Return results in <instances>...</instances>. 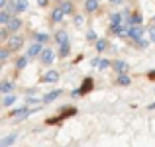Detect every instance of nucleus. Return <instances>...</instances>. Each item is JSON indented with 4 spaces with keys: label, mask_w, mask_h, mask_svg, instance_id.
<instances>
[{
    "label": "nucleus",
    "mask_w": 155,
    "mask_h": 147,
    "mask_svg": "<svg viewBox=\"0 0 155 147\" xmlns=\"http://www.w3.org/2000/svg\"><path fill=\"white\" fill-rule=\"evenodd\" d=\"M22 47H24V38H22V35L14 34V35H10V38L6 39V49L10 53H18Z\"/></svg>",
    "instance_id": "obj_1"
},
{
    "label": "nucleus",
    "mask_w": 155,
    "mask_h": 147,
    "mask_svg": "<svg viewBox=\"0 0 155 147\" xmlns=\"http://www.w3.org/2000/svg\"><path fill=\"white\" fill-rule=\"evenodd\" d=\"M39 63L41 65H45V67H49V65H53V61H55V51L49 47H43V51L39 53Z\"/></svg>",
    "instance_id": "obj_2"
},
{
    "label": "nucleus",
    "mask_w": 155,
    "mask_h": 147,
    "mask_svg": "<svg viewBox=\"0 0 155 147\" xmlns=\"http://www.w3.org/2000/svg\"><path fill=\"white\" fill-rule=\"evenodd\" d=\"M6 6L10 8V10L14 12L16 16H18L20 12H26V10H28V0H8Z\"/></svg>",
    "instance_id": "obj_3"
},
{
    "label": "nucleus",
    "mask_w": 155,
    "mask_h": 147,
    "mask_svg": "<svg viewBox=\"0 0 155 147\" xmlns=\"http://www.w3.org/2000/svg\"><path fill=\"white\" fill-rule=\"evenodd\" d=\"M4 28H6V30L10 31L12 35H14V34H18V31H20V30L24 28V22H22V18H18V16H14V18H12L10 22H8L6 26H4Z\"/></svg>",
    "instance_id": "obj_4"
},
{
    "label": "nucleus",
    "mask_w": 155,
    "mask_h": 147,
    "mask_svg": "<svg viewBox=\"0 0 155 147\" xmlns=\"http://www.w3.org/2000/svg\"><path fill=\"white\" fill-rule=\"evenodd\" d=\"M92 88H94V80L88 77V79H84L83 80V84H81L79 88H77L75 92H73V96H79V94H87V92H91Z\"/></svg>",
    "instance_id": "obj_5"
},
{
    "label": "nucleus",
    "mask_w": 155,
    "mask_h": 147,
    "mask_svg": "<svg viewBox=\"0 0 155 147\" xmlns=\"http://www.w3.org/2000/svg\"><path fill=\"white\" fill-rule=\"evenodd\" d=\"M43 51V45H41V43H38V41H34V43H31V45L30 47H28V51H26V57H28V59H38V57H39V53H41Z\"/></svg>",
    "instance_id": "obj_6"
},
{
    "label": "nucleus",
    "mask_w": 155,
    "mask_h": 147,
    "mask_svg": "<svg viewBox=\"0 0 155 147\" xmlns=\"http://www.w3.org/2000/svg\"><path fill=\"white\" fill-rule=\"evenodd\" d=\"M14 16H16V14H14V12H12L8 6L4 8V10H0V26H6V24L10 22L12 18H14Z\"/></svg>",
    "instance_id": "obj_7"
},
{
    "label": "nucleus",
    "mask_w": 155,
    "mask_h": 147,
    "mask_svg": "<svg viewBox=\"0 0 155 147\" xmlns=\"http://www.w3.org/2000/svg\"><path fill=\"white\" fill-rule=\"evenodd\" d=\"M14 92V83L12 80H0V94H12Z\"/></svg>",
    "instance_id": "obj_8"
},
{
    "label": "nucleus",
    "mask_w": 155,
    "mask_h": 147,
    "mask_svg": "<svg viewBox=\"0 0 155 147\" xmlns=\"http://www.w3.org/2000/svg\"><path fill=\"white\" fill-rule=\"evenodd\" d=\"M39 80H41V83H57V80H59V73L57 71H47Z\"/></svg>",
    "instance_id": "obj_9"
},
{
    "label": "nucleus",
    "mask_w": 155,
    "mask_h": 147,
    "mask_svg": "<svg viewBox=\"0 0 155 147\" xmlns=\"http://www.w3.org/2000/svg\"><path fill=\"white\" fill-rule=\"evenodd\" d=\"M61 94H63V90H51V92H47V94L41 98V102H43V104H49V102L57 100V98H59Z\"/></svg>",
    "instance_id": "obj_10"
},
{
    "label": "nucleus",
    "mask_w": 155,
    "mask_h": 147,
    "mask_svg": "<svg viewBox=\"0 0 155 147\" xmlns=\"http://www.w3.org/2000/svg\"><path fill=\"white\" fill-rule=\"evenodd\" d=\"M55 41L59 43V45H65V43H69V35L65 30H57L55 31Z\"/></svg>",
    "instance_id": "obj_11"
},
{
    "label": "nucleus",
    "mask_w": 155,
    "mask_h": 147,
    "mask_svg": "<svg viewBox=\"0 0 155 147\" xmlns=\"http://www.w3.org/2000/svg\"><path fill=\"white\" fill-rule=\"evenodd\" d=\"M16 139H18V136L16 133H12V136H6V137H2L0 139V147H12L16 143Z\"/></svg>",
    "instance_id": "obj_12"
},
{
    "label": "nucleus",
    "mask_w": 155,
    "mask_h": 147,
    "mask_svg": "<svg viewBox=\"0 0 155 147\" xmlns=\"http://www.w3.org/2000/svg\"><path fill=\"white\" fill-rule=\"evenodd\" d=\"M28 63H30V59H28L26 55H22V57H18V59L14 61V67L18 69V71H22V69H26V67H28Z\"/></svg>",
    "instance_id": "obj_13"
},
{
    "label": "nucleus",
    "mask_w": 155,
    "mask_h": 147,
    "mask_svg": "<svg viewBox=\"0 0 155 147\" xmlns=\"http://www.w3.org/2000/svg\"><path fill=\"white\" fill-rule=\"evenodd\" d=\"M84 10H87L88 14L96 12L98 10V0H87V2H84Z\"/></svg>",
    "instance_id": "obj_14"
},
{
    "label": "nucleus",
    "mask_w": 155,
    "mask_h": 147,
    "mask_svg": "<svg viewBox=\"0 0 155 147\" xmlns=\"http://www.w3.org/2000/svg\"><path fill=\"white\" fill-rule=\"evenodd\" d=\"M114 69L118 71V75H124V73L128 71V63H126V61H116V63H114Z\"/></svg>",
    "instance_id": "obj_15"
},
{
    "label": "nucleus",
    "mask_w": 155,
    "mask_h": 147,
    "mask_svg": "<svg viewBox=\"0 0 155 147\" xmlns=\"http://www.w3.org/2000/svg\"><path fill=\"white\" fill-rule=\"evenodd\" d=\"M63 18H65V14H63L61 8H55V10L51 12V22H61Z\"/></svg>",
    "instance_id": "obj_16"
},
{
    "label": "nucleus",
    "mask_w": 155,
    "mask_h": 147,
    "mask_svg": "<svg viewBox=\"0 0 155 147\" xmlns=\"http://www.w3.org/2000/svg\"><path fill=\"white\" fill-rule=\"evenodd\" d=\"M141 34H143V30H141L140 26H132V28H130V35H132V38L136 39V41L141 38Z\"/></svg>",
    "instance_id": "obj_17"
},
{
    "label": "nucleus",
    "mask_w": 155,
    "mask_h": 147,
    "mask_svg": "<svg viewBox=\"0 0 155 147\" xmlns=\"http://www.w3.org/2000/svg\"><path fill=\"white\" fill-rule=\"evenodd\" d=\"M14 102H16V94H6L2 98V106H4V108H10Z\"/></svg>",
    "instance_id": "obj_18"
},
{
    "label": "nucleus",
    "mask_w": 155,
    "mask_h": 147,
    "mask_svg": "<svg viewBox=\"0 0 155 147\" xmlns=\"http://www.w3.org/2000/svg\"><path fill=\"white\" fill-rule=\"evenodd\" d=\"M10 55H12V53L6 49V45H2V47H0V63H6V61L10 59Z\"/></svg>",
    "instance_id": "obj_19"
},
{
    "label": "nucleus",
    "mask_w": 155,
    "mask_h": 147,
    "mask_svg": "<svg viewBox=\"0 0 155 147\" xmlns=\"http://www.w3.org/2000/svg\"><path fill=\"white\" fill-rule=\"evenodd\" d=\"M130 26H141V14L134 12V14L130 16Z\"/></svg>",
    "instance_id": "obj_20"
},
{
    "label": "nucleus",
    "mask_w": 155,
    "mask_h": 147,
    "mask_svg": "<svg viewBox=\"0 0 155 147\" xmlns=\"http://www.w3.org/2000/svg\"><path fill=\"white\" fill-rule=\"evenodd\" d=\"M34 38H35V41H38V43H41V45H43V43H47V41H49V35H47V34H43V31L35 34Z\"/></svg>",
    "instance_id": "obj_21"
},
{
    "label": "nucleus",
    "mask_w": 155,
    "mask_h": 147,
    "mask_svg": "<svg viewBox=\"0 0 155 147\" xmlns=\"http://www.w3.org/2000/svg\"><path fill=\"white\" fill-rule=\"evenodd\" d=\"M61 10H63V14L67 16V14H73V4L71 2H61Z\"/></svg>",
    "instance_id": "obj_22"
},
{
    "label": "nucleus",
    "mask_w": 155,
    "mask_h": 147,
    "mask_svg": "<svg viewBox=\"0 0 155 147\" xmlns=\"http://www.w3.org/2000/svg\"><path fill=\"white\" fill-rule=\"evenodd\" d=\"M69 51H71V47H69V43H65V45H59V57H67Z\"/></svg>",
    "instance_id": "obj_23"
},
{
    "label": "nucleus",
    "mask_w": 155,
    "mask_h": 147,
    "mask_svg": "<svg viewBox=\"0 0 155 147\" xmlns=\"http://www.w3.org/2000/svg\"><path fill=\"white\" fill-rule=\"evenodd\" d=\"M10 35H12V34L6 30V28H2V30H0V39H2V41H6V39L10 38Z\"/></svg>",
    "instance_id": "obj_24"
},
{
    "label": "nucleus",
    "mask_w": 155,
    "mask_h": 147,
    "mask_svg": "<svg viewBox=\"0 0 155 147\" xmlns=\"http://www.w3.org/2000/svg\"><path fill=\"white\" fill-rule=\"evenodd\" d=\"M118 83L120 84H130V77L128 75H120L118 77Z\"/></svg>",
    "instance_id": "obj_25"
},
{
    "label": "nucleus",
    "mask_w": 155,
    "mask_h": 147,
    "mask_svg": "<svg viewBox=\"0 0 155 147\" xmlns=\"http://www.w3.org/2000/svg\"><path fill=\"white\" fill-rule=\"evenodd\" d=\"M96 49H98V51H104V49H106V41H104V39H98V41H96Z\"/></svg>",
    "instance_id": "obj_26"
},
{
    "label": "nucleus",
    "mask_w": 155,
    "mask_h": 147,
    "mask_svg": "<svg viewBox=\"0 0 155 147\" xmlns=\"http://www.w3.org/2000/svg\"><path fill=\"white\" fill-rule=\"evenodd\" d=\"M39 102V98H28L26 100V106H30V104H38Z\"/></svg>",
    "instance_id": "obj_27"
},
{
    "label": "nucleus",
    "mask_w": 155,
    "mask_h": 147,
    "mask_svg": "<svg viewBox=\"0 0 155 147\" xmlns=\"http://www.w3.org/2000/svg\"><path fill=\"white\" fill-rule=\"evenodd\" d=\"M98 67H100V69H106V67H110V63H108V61H100Z\"/></svg>",
    "instance_id": "obj_28"
},
{
    "label": "nucleus",
    "mask_w": 155,
    "mask_h": 147,
    "mask_svg": "<svg viewBox=\"0 0 155 147\" xmlns=\"http://www.w3.org/2000/svg\"><path fill=\"white\" fill-rule=\"evenodd\" d=\"M6 4H8V0H0V10H4V8H6Z\"/></svg>",
    "instance_id": "obj_29"
},
{
    "label": "nucleus",
    "mask_w": 155,
    "mask_h": 147,
    "mask_svg": "<svg viewBox=\"0 0 155 147\" xmlns=\"http://www.w3.org/2000/svg\"><path fill=\"white\" fill-rule=\"evenodd\" d=\"M149 35H151V39H153V43H155V28H151V30H149Z\"/></svg>",
    "instance_id": "obj_30"
},
{
    "label": "nucleus",
    "mask_w": 155,
    "mask_h": 147,
    "mask_svg": "<svg viewBox=\"0 0 155 147\" xmlns=\"http://www.w3.org/2000/svg\"><path fill=\"white\" fill-rule=\"evenodd\" d=\"M88 39H91V41H92V39H96V34H94V31H88Z\"/></svg>",
    "instance_id": "obj_31"
},
{
    "label": "nucleus",
    "mask_w": 155,
    "mask_h": 147,
    "mask_svg": "<svg viewBox=\"0 0 155 147\" xmlns=\"http://www.w3.org/2000/svg\"><path fill=\"white\" fill-rule=\"evenodd\" d=\"M38 4L39 6H47V0H38Z\"/></svg>",
    "instance_id": "obj_32"
},
{
    "label": "nucleus",
    "mask_w": 155,
    "mask_h": 147,
    "mask_svg": "<svg viewBox=\"0 0 155 147\" xmlns=\"http://www.w3.org/2000/svg\"><path fill=\"white\" fill-rule=\"evenodd\" d=\"M149 110H155V102H153V104H151V106H149Z\"/></svg>",
    "instance_id": "obj_33"
},
{
    "label": "nucleus",
    "mask_w": 155,
    "mask_h": 147,
    "mask_svg": "<svg viewBox=\"0 0 155 147\" xmlns=\"http://www.w3.org/2000/svg\"><path fill=\"white\" fill-rule=\"evenodd\" d=\"M112 2H122V0H112Z\"/></svg>",
    "instance_id": "obj_34"
},
{
    "label": "nucleus",
    "mask_w": 155,
    "mask_h": 147,
    "mask_svg": "<svg viewBox=\"0 0 155 147\" xmlns=\"http://www.w3.org/2000/svg\"><path fill=\"white\" fill-rule=\"evenodd\" d=\"M153 24H155V16H153Z\"/></svg>",
    "instance_id": "obj_35"
}]
</instances>
